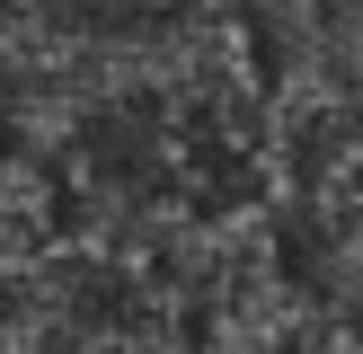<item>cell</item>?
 I'll list each match as a JSON object with an SVG mask.
<instances>
[{"mask_svg": "<svg viewBox=\"0 0 363 354\" xmlns=\"http://www.w3.org/2000/svg\"><path fill=\"white\" fill-rule=\"evenodd\" d=\"M62 354H195V336L177 319H151V328H116V336H89V346H62Z\"/></svg>", "mask_w": 363, "mask_h": 354, "instance_id": "6da1fadb", "label": "cell"}]
</instances>
